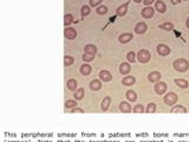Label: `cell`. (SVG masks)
Segmentation results:
<instances>
[{"mask_svg":"<svg viewBox=\"0 0 189 142\" xmlns=\"http://www.w3.org/2000/svg\"><path fill=\"white\" fill-rule=\"evenodd\" d=\"M173 66L177 72H186L189 69V62L184 58H178L174 60Z\"/></svg>","mask_w":189,"mask_h":142,"instance_id":"obj_1","label":"cell"},{"mask_svg":"<svg viewBox=\"0 0 189 142\" xmlns=\"http://www.w3.org/2000/svg\"><path fill=\"white\" fill-rule=\"evenodd\" d=\"M150 58H151V55H150V52H149L148 50H146V49H142V50H139L137 52V60L139 63H142V64L148 63L149 60H150Z\"/></svg>","mask_w":189,"mask_h":142,"instance_id":"obj_2","label":"cell"},{"mask_svg":"<svg viewBox=\"0 0 189 142\" xmlns=\"http://www.w3.org/2000/svg\"><path fill=\"white\" fill-rule=\"evenodd\" d=\"M164 103L167 104V105H169V107H173V105H175L176 103H177V101H178V97H177V95H176L175 92H168V94H165L164 95Z\"/></svg>","mask_w":189,"mask_h":142,"instance_id":"obj_3","label":"cell"},{"mask_svg":"<svg viewBox=\"0 0 189 142\" xmlns=\"http://www.w3.org/2000/svg\"><path fill=\"white\" fill-rule=\"evenodd\" d=\"M64 37L68 39V40H73V39H76L77 38V31H76V28L73 27H68L64 28Z\"/></svg>","mask_w":189,"mask_h":142,"instance_id":"obj_4","label":"cell"},{"mask_svg":"<svg viewBox=\"0 0 189 142\" xmlns=\"http://www.w3.org/2000/svg\"><path fill=\"white\" fill-rule=\"evenodd\" d=\"M167 88H168V85L165 84L164 82H156L155 85H154V90H155V92L157 94V95H164L165 92H167Z\"/></svg>","mask_w":189,"mask_h":142,"instance_id":"obj_5","label":"cell"},{"mask_svg":"<svg viewBox=\"0 0 189 142\" xmlns=\"http://www.w3.org/2000/svg\"><path fill=\"white\" fill-rule=\"evenodd\" d=\"M156 51L160 56L165 57V56H169L170 55V47L165 44H159L157 47H156Z\"/></svg>","mask_w":189,"mask_h":142,"instance_id":"obj_6","label":"cell"},{"mask_svg":"<svg viewBox=\"0 0 189 142\" xmlns=\"http://www.w3.org/2000/svg\"><path fill=\"white\" fill-rule=\"evenodd\" d=\"M141 14H142L143 18L149 19V18L154 17V14H155V7H152V6H146L144 8H142Z\"/></svg>","mask_w":189,"mask_h":142,"instance_id":"obj_7","label":"cell"},{"mask_svg":"<svg viewBox=\"0 0 189 142\" xmlns=\"http://www.w3.org/2000/svg\"><path fill=\"white\" fill-rule=\"evenodd\" d=\"M147 30H148V25H147L144 21H139V23H137L135 28H134V31H135L136 34H143V33L147 32Z\"/></svg>","mask_w":189,"mask_h":142,"instance_id":"obj_8","label":"cell"},{"mask_svg":"<svg viewBox=\"0 0 189 142\" xmlns=\"http://www.w3.org/2000/svg\"><path fill=\"white\" fill-rule=\"evenodd\" d=\"M129 4H130V1H127V2L120 5V6L117 7V10H116V15H118V17H124V15L127 14V12H128Z\"/></svg>","mask_w":189,"mask_h":142,"instance_id":"obj_9","label":"cell"},{"mask_svg":"<svg viewBox=\"0 0 189 142\" xmlns=\"http://www.w3.org/2000/svg\"><path fill=\"white\" fill-rule=\"evenodd\" d=\"M134 38V34L130 33V32H125V33H122L118 36V42L122 44H127V43L131 42Z\"/></svg>","mask_w":189,"mask_h":142,"instance_id":"obj_10","label":"cell"},{"mask_svg":"<svg viewBox=\"0 0 189 142\" xmlns=\"http://www.w3.org/2000/svg\"><path fill=\"white\" fill-rule=\"evenodd\" d=\"M99 79L102 81V82H104V83H107V82H110L111 79H112V75H111V72L108 70H102L99 72Z\"/></svg>","mask_w":189,"mask_h":142,"instance_id":"obj_11","label":"cell"},{"mask_svg":"<svg viewBox=\"0 0 189 142\" xmlns=\"http://www.w3.org/2000/svg\"><path fill=\"white\" fill-rule=\"evenodd\" d=\"M161 79V72L159 71H151L148 75V81L151 83H156Z\"/></svg>","mask_w":189,"mask_h":142,"instance_id":"obj_12","label":"cell"},{"mask_svg":"<svg viewBox=\"0 0 189 142\" xmlns=\"http://www.w3.org/2000/svg\"><path fill=\"white\" fill-rule=\"evenodd\" d=\"M130 71H131V66L129 63H121V65H120V73L121 75L127 76L130 73Z\"/></svg>","mask_w":189,"mask_h":142,"instance_id":"obj_13","label":"cell"},{"mask_svg":"<svg viewBox=\"0 0 189 142\" xmlns=\"http://www.w3.org/2000/svg\"><path fill=\"white\" fill-rule=\"evenodd\" d=\"M110 104H111V97L110 96H105L102 103H101V109L102 111H108L109 108H110Z\"/></svg>","mask_w":189,"mask_h":142,"instance_id":"obj_14","label":"cell"},{"mask_svg":"<svg viewBox=\"0 0 189 142\" xmlns=\"http://www.w3.org/2000/svg\"><path fill=\"white\" fill-rule=\"evenodd\" d=\"M120 110H121L122 113H131V110H133L131 104L129 102L123 101V102L120 103Z\"/></svg>","mask_w":189,"mask_h":142,"instance_id":"obj_15","label":"cell"},{"mask_svg":"<svg viewBox=\"0 0 189 142\" xmlns=\"http://www.w3.org/2000/svg\"><path fill=\"white\" fill-rule=\"evenodd\" d=\"M136 83V78L134 76H125L123 79H122V84L125 85V86H131Z\"/></svg>","mask_w":189,"mask_h":142,"instance_id":"obj_16","label":"cell"},{"mask_svg":"<svg viewBox=\"0 0 189 142\" xmlns=\"http://www.w3.org/2000/svg\"><path fill=\"white\" fill-rule=\"evenodd\" d=\"M155 10L159 11L160 13H164L167 11V6H165V4L163 2L162 0H156L155 1Z\"/></svg>","mask_w":189,"mask_h":142,"instance_id":"obj_17","label":"cell"},{"mask_svg":"<svg viewBox=\"0 0 189 142\" xmlns=\"http://www.w3.org/2000/svg\"><path fill=\"white\" fill-rule=\"evenodd\" d=\"M90 89L92 91H98L102 89V81L101 79H94L90 82Z\"/></svg>","mask_w":189,"mask_h":142,"instance_id":"obj_18","label":"cell"},{"mask_svg":"<svg viewBox=\"0 0 189 142\" xmlns=\"http://www.w3.org/2000/svg\"><path fill=\"white\" fill-rule=\"evenodd\" d=\"M79 71H81V73L83 76H89V75L91 73V71H92V68H91V65H89L88 63H84L81 66Z\"/></svg>","mask_w":189,"mask_h":142,"instance_id":"obj_19","label":"cell"},{"mask_svg":"<svg viewBox=\"0 0 189 142\" xmlns=\"http://www.w3.org/2000/svg\"><path fill=\"white\" fill-rule=\"evenodd\" d=\"M66 86H68L69 90H71V91H76L78 88V82L75 79V78H70L68 82H66Z\"/></svg>","mask_w":189,"mask_h":142,"instance_id":"obj_20","label":"cell"},{"mask_svg":"<svg viewBox=\"0 0 189 142\" xmlns=\"http://www.w3.org/2000/svg\"><path fill=\"white\" fill-rule=\"evenodd\" d=\"M84 52H85V53L96 55V53H97V46L94 45V44H86V45L84 46Z\"/></svg>","mask_w":189,"mask_h":142,"instance_id":"obj_21","label":"cell"},{"mask_svg":"<svg viewBox=\"0 0 189 142\" xmlns=\"http://www.w3.org/2000/svg\"><path fill=\"white\" fill-rule=\"evenodd\" d=\"M84 95H85V90H84V88H78V89L75 91L73 97H75V99H77V101H81V99L84 98Z\"/></svg>","mask_w":189,"mask_h":142,"instance_id":"obj_22","label":"cell"},{"mask_svg":"<svg viewBox=\"0 0 189 142\" xmlns=\"http://www.w3.org/2000/svg\"><path fill=\"white\" fill-rule=\"evenodd\" d=\"M175 84L177 85L178 88H181V89H186V88L189 86L188 81H186V79H183V78H176Z\"/></svg>","mask_w":189,"mask_h":142,"instance_id":"obj_23","label":"cell"},{"mask_svg":"<svg viewBox=\"0 0 189 142\" xmlns=\"http://www.w3.org/2000/svg\"><path fill=\"white\" fill-rule=\"evenodd\" d=\"M125 97H127V99H128L129 102H136L137 95H136L135 91H133V90H128L127 94H125Z\"/></svg>","mask_w":189,"mask_h":142,"instance_id":"obj_24","label":"cell"},{"mask_svg":"<svg viewBox=\"0 0 189 142\" xmlns=\"http://www.w3.org/2000/svg\"><path fill=\"white\" fill-rule=\"evenodd\" d=\"M171 113H182V114H186L187 113V109L183 107V105H181V104H175L174 107H173V109H171Z\"/></svg>","mask_w":189,"mask_h":142,"instance_id":"obj_25","label":"cell"},{"mask_svg":"<svg viewBox=\"0 0 189 142\" xmlns=\"http://www.w3.org/2000/svg\"><path fill=\"white\" fill-rule=\"evenodd\" d=\"M72 23H73V15H72L71 13L65 14V15H64V26L68 27V26H70Z\"/></svg>","mask_w":189,"mask_h":142,"instance_id":"obj_26","label":"cell"},{"mask_svg":"<svg viewBox=\"0 0 189 142\" xmlns=\"http://www.w3.org/2000/svg\"><path fill=\"white\" fill-rule=\"evenodd\" d=\"M108 7L105 6V5H99V6H97L96 7V12L97 14H99V15H104V14L108 13Z\"/></svg>","mask_w":189,"mask_h":142,"instance_id":"obj_27","label":"cell"},{"mask_svg":"<svg viewBox=\"0 0 189 142\" xmlns=\"http://www.w3.org/2000/svg\"><path fill=\"white\" fill-rule=\"evenodd\" d=\"M159 27L164 30V31H171V30H174V24H173V23H170V21H167V23H163V24H161Z\"/></svg>","mask_w":189,"mask_h":142,"instance_id":"obj_28","label":"cell"},{"mask_svg":"<svg viewBox=\"0 0 189 142\" xmlns=\"http://www.w3.org/2000/svg\"><path fill=\"white\" fill-rule=\"evenodd\" d=\"M90 7H91V6H89V5H83V6H82L81 14L83 18L90 14V12H91V8H90Z\"/></svg>","mask_w":189,"mask_h":142,"instance_id":"obj_29","label":"cell"},{"mask_svg":"<svg viewBox=\"0 0 189 142\" xmlns=\"http://www.w3.org/2000/svg\"><path fill=\"white\" fill-rule=\"evenodd\" d=\"M127 59H128V62L129 63H135L136 59H137V55H136L134 51H130V52H128L127 53Z\"/></svg>","mask_w":189,"mask_h":142,"instance_id":"obj_30","label":"cell"},{"mask_svg":"<svg viewBox=\"0 0 189 142\" xmlns=\"http://www.w3.org/2000/svg\"><path fill=\"white\" fill-rule=\"evenodd\" d=\"M75 107H77V99H68L65 102V108L66 109H72Z\"/></svg>","mask_w":189,"mask_h":142,"instance_id":"obj_31","label":"cell"},{"mask_svg":"<svg viewBox=\"0 0 189 142\" xmlns=\"http://www.w3.org/2000/svg\"><path fill=\"white\" fill-rule=\"evenodd\" d=\"M82 59H83L85 63L92 62V60L94 59V55H92V53H85V52H84V55L82 56Z\"/></svg>","mask_w":189,"mask_h":142,"instance_id":"obj_32","label":"cell"},{"mask_svg":"<svg viewBox=\"0 0 189 142\" xmlns=\"http://www.w3.org/2000/svg\"><path fill=\"white\" fill-rule=\"evenodd\" d=\"M75 63V58L71 56H65L64 57V65L65 66H70Z\"/></svg>","mask_w":189,"mask_h":142,"instance_id":"obj_33","label":"cell"},{"mask_svg":"<svg viewBox=\"0 0 189 142\" xmlns=\"http://www.w3.org/2000/svg\"><path fill=\"white\" fill-rule=\"evenodd\" d=\"M144 107L142 105V104H136L135 107H134V109H133V111L136 114H142V113H144Z\"/></svg>","mask_w":189,"mask_h":142,"instance_id":"obj_34","label":"cell"},{"mask_svg":"<svg viewBox=\"0 0 189 142\" xmlns=\"http://www.w3.org/2000/svg\"><path fill=\"white\" fill-rule=\"evenodd\" d=\"M146 111L148 114H154L156 111V104L155 103H149L147 109H146Z\"/></svg>","mask_w":189,"mask_h":142,"instance_id":"obj_35","label":"cell"},{"mask_svg":"<svg viewBox=\"0 0 189 142\" xmlns=\"http://www.w3.org/2000/svg\"><path fill=\"white\" fill-rule=\"evenodd\" d=\"M102 1L103 0H90V6L91 7H97V6H99L102 4Z\"/></svg>","mask_w":189,"mask_h":142,"instance_id":"obj_36","label":"cell"},{"mask_svg":"<svg viewBox=\"0 0 189 142\" xmlns=\"http://www.w3.org/2000/svg\"><path fill=\"white\" fill-rule=\"evenodd\" d=\"M71 110V113L72 114H83L84 113V110L82 109V108H78V107H75V108H72V109H70Z\"/></svg>","mask_w":189,"mask_h":142,"instance_id":"obj_37","label":"cell"},{"mask_svg":"<svg viewBox=\"0 0 189 142\" xmlns=\"http://www.w3.org/2000/svg\"><path fill=\"white\" fill-rule=\"evenodd\" d=\"M156 0H143V4L146 5V6H151V4L152 2H155Z\"/></svg>","mask_w":189,"mask_h":142,"instance_id":"obj_38","label":"cell"},{"mask_svg":"<svg viewBox=\"0 0 189 142\" xmlns=\"http://www.w3.org/2000/svg\"><path fill=\"white\" fill-rule=\"evenodd\" d=\"M170 1H171V4H173V5H178L182 0H170Z\"/></svg>","mask_w":189,"mask_h":142,"instance_id":"obj_39","label":"cell"},{"mask_svg":"<svg viewBox=\"0 0 189 142\" xmlns=\"http://www.w3.org/2000/svg\"><path fill=\"white\" fill-rule=\"evenodd\" d=\"M186 26H187V28H189V17L186 19Z\"/></svg>","mask_w":189,"mask_h":142,"instance_id":"obj_40","label":"cell"},{"mask_svg":"<svg viewBox=\"0 0 189 142\" xmlns=\"http://www.w3.org/2000/svg\"><path fill=\"white\" fill-rule=\"evenodd\" d=\"M133 1H134V2H136V4H139V2H142L143 0H133Z\"/></svg>","mask_w":189,"mask_h":142,"instance_id":"obj_41","label":"cell"},{"mask_svg":"<svg viewBox=\"0 0 189 142\" xmlns=\"http://www.w3.org/2000/svg\"><path fill=\"white\" fill-rule=\"evenodd\" d=\"M183 1H188V0H183Z\"/></svg>","mask_w":189,"mask_h":142,"instance_id":"obj_42","label":"cell"}]
</instances>
